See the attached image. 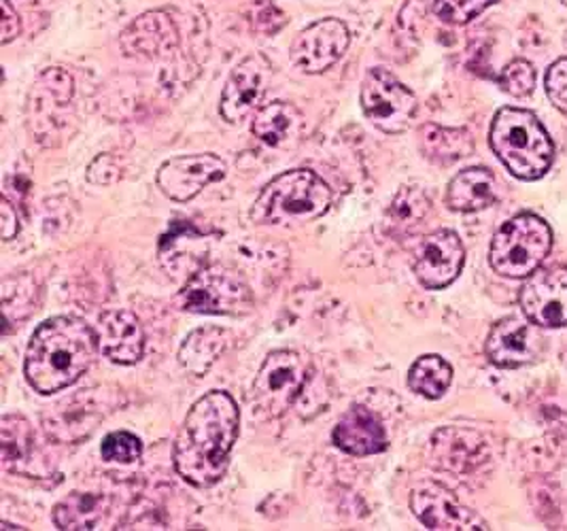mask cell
Instances as JSON below:
<instances>
[{
  "instance_id": "277c9868",
  "label": "cell",
  "mask_w": 567,
  "mask_h": 531,
  "mask_svg": "<svg viewBox=\"0 0 567 531\" xmlns=\"http://www.w3.org/2000/svg\"><path fill=\"white\" fill-rule=\"evenodd\" d=\"M330 204V185L312 171L296 169L264 185L251 208V222L259 226L309 224L323 217Z\"/></svg>"
},
{
  "instance_id": "ac0fdd59",
  "label": "cell",
  "mask_w": 567,
  "mask_h": 531,
  "mask_svg": "<svg viewBox=\"0 0 567 531\" xmlns=\"http://www.w3.org/2000/svg\"><path fill=\"white\" fill-rule=\"evenodd\" d=\"M529 321V319H527ZM520 317H504L489 331L485 351L497 368H518L532 364L544 351V338L532 324Z\"/></svg>"
},
{
  "instance_id": "d4e9b609",
  "label": "cell",
  "mask_w": 567,
  "mask_h": 531,
  "mask_svg": "<svg viewBox=\"0 0 567 531\" xmlns=\"http://www.w3.org/2000/svg\"><path fill=\"white\" fill-rule=\"evenodd\" d=\"M497 201V178L489 169H465L449 183L446 204L457 213H476Z\"/></svg>"
},
{
  "instance_id": "6da1fadb",
  "label": "cell",
  "mask_w": 567,
  "mask_h": 531,
  "mask_svg": "<svg viewBox=\"0 0 567 531\" xmlns=\"http://www.w3.org/2000/svg\"><path fill=\"white\" fill-rule=\"evenodd\" d=\"M240 431V410L226 391H208L189 408L177 442L175 468L181 479L207 489L226 477L230 453Z\"/></svg>"
},
{
  "instance_id": "4dcf8cb0",
  "label": "cell",
  "mask_w": 567,
  "mask_h": 531,
  "mask_svg": "<svg viewBox=\"0 0 567 531\" xmlns=\"http://www.w3.org/2000/svg\"><path fill=\"white\" fill-rule=\"evenodd\" d=\"M41 300V289L37 278L30 275H13L2 280V313L4 324L9 331L11 324H22L34 310Z\"/></svg>"
},
{
  "instance_id": "8992f818",
  "label": "cell",
  "mask_w": 567,
  "mask_h": 531,
  "mask_svg": "<svg viewBox=\"0 0 567 531\" xmlns=\"http://www.w3.org/2000/svg\"><path fill=\"white\" fill-rule=\"evenodd\" d=\"M553 249V229L532 213H520L493 236L491 268L508 278L532 277Z\"/></svg>"
},
{
  "instance_id": "52a82bcc",
  "label": "cell",
  "mask_w": 567,
  "mask_h": 531,
  "mask_svg": "<svg viewBox=\"0 0 567 531\" xmlns=\"http://www.w3.org/2000/svg\"><path fill=\"white\" fill-rule=\"evenodd\" d=\"M312 364L296 351H272L259 368L251 389V405L259 417L279 419L298 405L309 389Z\"/></svg>"
},
{
  "instance_id": "9a60e30c",
  "label": "cell",
  "mask_w": 567,
  "mask_h": 531,
  "mask_svg": "<svg viewBox=\"0 0 567 531\" xmlns=\"http://www.w3.org/2000/svg\"><path fill=\"white\" fill-rule=\"evenodd\" d=\"M226 173L228 166L221 157L213 153H196L164 162L155 175V181L166 198L187 203L196 198L210 183L226 177Z\"/></svg>"
},
{
  "instance_id": "30bf717a",
  "label": "cell",
  "mask_w": 567,
  "mask_h": 531,
  "mask_svg": "<svg viewBox=\"0 0 567 531\" xmlns=\"http://www.w3.org/2000/svg\"><path fill=\"white\" fill-rule=\"evenodd\" d=\"M361 109L372 126L385 134H402L413 124L419 102L388 69H372L361 83Z\"/></svg>"
},
{
  "instance_id": "8fae6325",
  "label": "cell",
  "mask_w": 567,
  "mask_h": 531,
  "mask_svg": "<svg viewBox=\"0 0 567 531\" xmlns=\"http://www.w3.org/2000/svg\"><path fill=\"white\" fill-rule=\"evenodd\" d=\"M115 406L117 394L106 391L103 387L81 391L53 408L45 417V430L58 442L75 445L96 430L104 417L115 410Z\"/></svg>"
},
{
  "instance_id": "2e32d148",
  "label": "cell",
  "mask_w": 567,
  "mask_h": 531,
  "mask_svg": "<svg viewBox=\"0 0 567 531\" xmlns=\"http://www.w3.org/2000/svg\"><path fill=\"white\" fill-rule=\"evenodd\" d=\"M525 317L538 328L567 326V268L555 266L536 270L518 294Z\"/></svg>"
},
{
  "instance_id": "cb8c5ba5",
  "label": "cell",
  "mask_w": 567,
  "mask_h": 531,
  "mask_svg": "<svg viewBox=\"0 0 567 531\" xmlns=\"http://www.w3.org/2000/svg\"><path fill=\"white\" fill-rule=\"evenodd\" d=\"M251 130L264 145L272 150H287L300 141L305 118L291 102H268L256 113Z\"/></svg>"
},
{
  "instance_id": "44dd1931",
  "label": "cell",
  "mask_w": 567,
  "mask_h": 531,
  "mask_svg": "<svg viewBox=\"0 0 567 531\" xmlns=\"http://www.w3.org/2000/svg\"><path fill=\"white\" fill-rule=\"evenodd\" d=\"M120 45L126 55L159 58L179 48V28L168 11H147L122 32Z\"/></svg>"
},
{
  "instance_id": "83f0119b",
  "label": "cell",
  "mask_w": 567,
  "mask_h": 531,
  "mask_svg": "<svg viewBox=\"0 0 567 531\" xmlns=\"http://www.w3.org/2000/svg\"><path fill=\"white\" fill-rule=\"evenodd\" d=\"M419 147L427 160L449 166L474 152V141L464 127L425 124L419 127Z\"/></svg>"
},
{
  "instance_id": "7a4b0ae2",
  "label": "cell",
  "mask_w": 567,
  "mask_h": 531,
  "mask_svg": "<svg viewBox=\"0 0 567 531\" xmlns=\"http://www.w3.org/2000/svg\"><path fill=\"white\" fill-rule=\"evenodd\" d=\"M99 338L78 317H52L28 343L24 375L28 385L52 396L75 385L90 368Z\"/></svg>"
},
{
  "instance_id": "4316f807",
  "label": "cell",
  "mask_w": 567,
  "mask_h": 531,
  "mask_svg": "<svg viewBox=\"0 0 567 531\" xmlns=\"http://www.w3.org/2000/svg\"><path fill=\"white\" fill-rule=\"evenodd\" d=\"M228 329L215 326L194 329L181 345V368L194 377H205L213 364L228 349Z\"/></svg>"
},
{
  "instance_id": "484cf974",
  "label": "cell",
  "mask_w": 567,
  "mask_h": 531,
  "mask_svg": "<svg viewBox=\"0 0 567 531\" xmlns=\"http://www.w3.org/2000/svg\"><path fill=\"white\" fill-rule=\"evenodd\" d=\"M434 456L446 470L470 472L487 457V445L476 431L449 428L434 436Z\"/></svg>"
},
{
  "instance_id": "7402d4cb",
  "label": "cell",
  "mask_w": 567,
  "mask_h": 531,
  "mask_svg": "<svg viewBox=\"0 0 567 531\" xmlns=\"http://www.w3.org/2000/svg\"><path fill=\"white\" fill-rule=\"evenodd\" d=\"M336 447L353 457H368L383 453L388 449V431L379 415L365 406H351L336 423L332 431Z\"/></svg>"
},
{
  "instance_id": "8d00e7d4",
  "label": "cell",
  "mask_w": 567,
  "mask_h": 531,
  "mask_svg": "<svg viewBox=\"0 0 567 531\" xmlns=\"http://www.w3.org/2000/svg\"><path fill=\"white\" fill-rule=\"evenodd\" d=\"M22 32V22L18 16V9L11 4V0H2V45H9L13 39H18Z\"/></svg>"
},
{
  "instance_id": "ffe728a7",
  "label": "cell",
  "mask_w": 567,
  "mask_h": 531,
  "mask_svg": "<svg viewBox=\"0 0 567 531\" xmlns=\"http://www.w3.org/2000/svg\"><path fill=\"white\" fill-rule=\"evenodd\" d=\"M210 238L194 224L177 222L159 241V264L173 277L189 278L207 266Z\"/></svg>"
},
{
  "instance_id": "d6986e66",
  "label": "cell",
  "mask_w": 567,
  "mask_h": 531,
  "mask_svg": "<svg viewBox=\"0 0 567 531\" xmlns=\"http://www.w3.org/2000/svg\"><path fill=\"white\" fill-rule=\"evenodd\" d=\"M96 338L104 357L120 366H132L145 354V329L128 308L106 310L99 319Z\"/></svg>"
},
{
  "instance_id": "74e56055",
  "label": "cell",
  "mask_w": 567,
  "mask_h": 531,
  "mask_svg": "<svg viewBox=\"0 0 567 531\" xmlns=\"http://www.w3.org/2000/svg\"><path fill=\"white\" fill-rule=\"evenodd\" d=\"M0 228H2V238L4 241H13L20 234V215H18V206L11 203L7 196L2 198L0 204Z\"/></svg>"
},
{
  "instance_id": "5b68a950",
  "label": "cell",
  "mask_w": 567,
  "mask_h": 531,
  "mask_svg": "<svg viewBox=\"0 0 567 531\" xmlns=\"http://www.w3.org/2000/svg\"><path fill=\"white\" fill-rule=\"evenodd\" d=\"M75 120V79L66 69H45L28 90V134L41 147L55 150L71 136Z\"/></svg>"
},
{
  "instance_id": "f35d334b",
  "label": "cell",
  "mask_w": 567,
  "mask_h": 531,
  "mask_svg": "<svg viewBox=\"0 0 567 531\" xmlns=\"http://www.w3.org/2000/svg\"><path fill=\"white\" fill-rule=\"evenodd\" d=\"M561 2H564V4H566V7H567V0H561Z\"/></svg>"
},
{
  "instance_id": "d590c367",
  "label": "cell",
  "mask_w": 567,
  "mask_h": 531,
  "mask_svg": "<svg viewBox=\"0 0 567 531\" xmlns=\"http://www.w3.org/2000/svg\"><path fill=\"white\" fill-rule=\"evenodd\" d=\"M120 178H122V162L111 153L99 155L87 169V181L92 185H111V183H117Z\"/></svg>"
},
{
  "instance_id": "e0dca14e",
  "label": "cell",
  "mask_w": 567,
  "mask_h": 531,
  "mask_svg": "<svg viewBox=\"0 0 567 531\" xmlns=\"http://www.w3.org/2000/svg\"><path fill=\"white\" fill-rule=\"evenodd\" d=\"M465 249L453 229H439L421 243L414 257V275L425 289H444L464 270Z\"/></svg>"
},
{
  "instance_id": "ba28073f",
  "label": "cell",
  "mask_w": 567,
  "mask_h": 531,
  "mask_svg": "<svg viewBox=\"0 0 567 531\" xmlns=\"http://www.w3.org/2000/svg\"><path fill=\"white\" fill-rule=\"evenodd\" d=\"M132 489L128 482L103 479L94 487L78 489L53 508L58 530H117L128 512Z\"/></svg>"
},
{
  "instance_id": "d6a6232c",
  "label": "cell",
  "mask_w": 567,
  "mask_h": 531,
  "mask_svg": "<svg viewBox=\"0 0 567 531\" xmlns=\"http://www.w3.org/2000/svg\"><path fill=\"white\" fill-rule=\"evenodd\" d=\"M497 0H436L434 13L446 24H467Z\"/></svg>"
},
{
  "instance_id": "3957f363",
  "label": "cell",
  "mask_w": 567,
  "mask_h": 531,
  "mask_svg": "<svg viewBox=\"0 0 567 531\" xmlns=\"http://www.w3.org/2000/svg\"><path fill=\"white\" fill-rule=\"evenodd\" d=\"M489 143L502 164L523 181L544 177L555 157V145L538 118L515 106H504L495 113Z\"/></svg>"
},
{
  "instance_id": "603a6c76",
  "label": "cell",
  "mask_w": 567,
  "mask_h": 531,
  "mask_svg": "<svg viewBox=\"0 0 567 531\" xmlns=\"http://www.w3.org/2000/svg\"><path fill=\"white\" fill-rule=\"evenodd\" d=\"M2 466L13 474L43 479L48 472L45 461L37 451V438L22 415H4L0 421Z\"/></svg>"
},
{
  "instance_id": "f546056e",
  "label": "cell",
  "mask_w": 567,
  "mask_h": 531,
  "mask_svg": "<svg viewBox=\"0 0 567 531\" xmlns=\"http://www.w3.org/2000/svg\"><path fill=\"white\" fill-rule=\"evenodd\" d=\"M430 196L414 185L402 187L388 211V229L391 234H411L430 215Z\"/></svg>"
},
{
  "instance_id": "f1b7e54d",
  "label": "cell",
  "mask_w": 567,
  "mask_h": 531,
  "mask_svg": "<svg viewBox=\"0 0 567 531\" xmlns=\"http://www.w3.org/2000/svg\"><path fill=\"white\" fill-rule=\"evenodd\" d=\"M453 382V368L440 355H421L409 370V387L427 400L442 398Z\"/></svg>"
},
{
  "instance_id": "1f68e13d",
  "label": "cell",
  "mask_w": 567,
  "mask_h": 531,
  "mask_svg": "<svg viewBox=\"0 0 567 531\" xmlns=\"http://www.w3.org/2000/svg\"><path fill=\"white\" fill-rule=\"evenodd\" d=\"M101 456L109 463H134L143 456V442L130 431H113L104 438Z\"/></svg>"
},
{
  "instance_id": "9c48e42d",
  "label": "cell",
  "mask_w": 567,
  "mask_h": 531,
  "mask_svg": "<svg viewBox=\"0 0 567 531\" xmlns=\"http://www.w3.org/2000/svg\"><path fill=\"white\" fill-rule=\"evenodd\" d=\"M175 304L194 315H247L254 308V294L243 275L226 266H203L185 280Z\"/></svg>"
},
{
  "instance_id": "e575fe53",
  "label": "cell",
  "mask_w": 567,
  "mask_h": 531,
  "mask_svg": "<svg viewBox=\"0 0 567 531\" xmlns=\"http://www.w3.org/2000/svg\"><path fill=\"white\" fill-rule=\"evenodd\" d=\"M546 94L555 109H559L564 115H567V58L557 60L548 71H546Z\"/></svg>"
},
{
  "instance_id": "7c38bea8",
  "label": "cell",
  "mask_w": 567,
  "mask_h": 531,
  "mask_svg": "<svg viewBox=\"0 0 567 531\" xmlns=\"http://www.w3.org/2000/svg\"><path fill=\"white\" fill-rule=\"evenodd\" d=\"M411 510L414 517L434 531L489 530V523L464 507L446 487L439 482H421L411 493Z\"/></svg>"
},
{
  "instance_id": "4fadbf2b",
  "label": "cell",
  "mask_w": 567,
  "mask_h": 531,
  "mask_svg": "<svg viewBox=\"0 0 567 531\" xmlns=\"http://www.w3.org/2000/svg\"><path fill=\"white\" fill-rule=\"evenodd\" d=\"M272 79V67L264 55H249L245 58L233 75L228 76L221 101H219V115L228 124H240L243 120L251 118L261 109V101L268 92Z\"/></svg>"
},
{
  "instance_id": "5bb4252c",
  "label": "cell",
  "mask_w": 567,
  "mask_h": 531,
  "mask_svg": "<svg viewBox=\"0 0 567 531\" xmlns=\"http://www.w3.org/2000/svg\"><path fill=\"white\" fill-rule=\"evenodd\" d=\"M351 32L344 22L328 18L307 25L293 41L291 62L307 75H321L347 53Z\"/></svg>"
},
{
  "instance_id": "836d02e7",
  "label": "cell",
  "mask_w": 567,
  "mask_h": 531,
  "mask_svg": "<svg viewBox=\"0 0 567 531\" xmlns=\"http://www.w3.org/2000/svg\"><path fill=\"white\" fill-rule=\"evenodd\" d=\"M499 85L506 94L515 99H525L536 88V71L527 60H515L504 67L499 73Z\"/></svg>"
}]
</instances>
